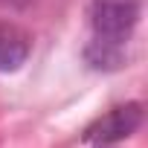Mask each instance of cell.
Instances as JSON below:
<instances>
[{
	"instance_id": "6da1fadb",
	"label": "cell",
	"mask_w": 148,
	"mask_h": 148,
	"mask_svg": "<svg viewBox=\"0 0 148 148\" xmlns=\"http://www.w3.org/2000/svg\"><path fill=\"white\" fill-rule=\"evenodd\" d=\"M87 18H90L93 38L128 47L139 23V0H93Z\"/></svg>"
},
{
	"instance_id": "277c9868",
	"label": "cell",
	"mask_w": 148,
	"mask_h": 148,
	"mask_svg": "<svg viewBox=\"0 0 148 148\" xmlns=\"http://www.w3.org/2000/svg\"><path fill=\"white\" fill-rule=\"evenodd\" d=\"M84 61L93 70L113 73V70H119L125 64V47L108 44V41H99V38H90V44L84 47Z\"/></svg>"
},
{
	"instance_id": "3957f363",
	"label": "cell",
	"mask_w": 148,
	"mask_h": 148,
	"mask_svg": "<svg viewBox=\"0 0 148 148\" xmlns=\"http://www.w3.org/2000/svg\"><path fill=\"white\" fill-rule=\"evenodd\" d=\"M32 52V38L23 26L0 21V73H15L26 64Z\"/></svg>"
},
{
	"instance_id": "7a4b0ae2",
	"label": "cell",
	"mask_w": 148,
	"mask_h": 148,
	"mask_svg": "<svg viewBox=\"0 0 148 148\" xmlns=\"http://www.w3.org/2000/svg\"><path fill=\"white\" fill-rule=\"evenodd\" d=\"M142 125V105L139 102H125V105H116L110 108L105 116L93 119L82 139L90 142V145H113V142H122L128 136H134Z\"/></svg>"
},
{
	"instance_id": "8992f818",
	"label": "cell",
	"mask_w": 148,
	"mask_h": 148,
	"mask_svg": "<svg viewBox=\"0 0 148 148\" xmlns=\"http://www.w3.org/2000/svg\"><path fill=\"white\" fill-rule=\"evenodd\" d=\"M96 148H108V145H96Z\"/></svg>"
},
{
	"instance_id": "5b68a950",
	"label": "cell",
	"mask_w": 148,
	"mask_h": 148,
	"mask_svg": "<svg viewBox=\"0 0 148 148\" xmlns=\"http://www.w3.org/2000/svg\"><path fill=\"white\" fill-rule=\"evenodd\" d=\"M35 0H0V9H12V12H21V9H29Z\"/></svg>"
}]
</instances>
